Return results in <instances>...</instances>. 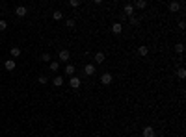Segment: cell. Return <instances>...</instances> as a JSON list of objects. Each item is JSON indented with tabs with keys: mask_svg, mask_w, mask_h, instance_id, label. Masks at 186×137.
<instances>
[{
	"mask_svg": "<svg viewBox=\"0 0 186 137\" xmlns=\"http://www.w3.org/2000/svg\"><path fill=\"white\" fill-rule=\"evenodd\" d=\"M58 59H60V63H65V65H67L69 63V59H71V52L69 50H60V54H58Z\"/></svg>",
	"mask_w": 186,
	"mask_h": 137,
	"instance_id": "6da1fadb",
	"label": "cell"
},
{
	"mask_svg": "<svg viewBox=\"0 0 186 137\" xmlns=\"http://www.w3.org/2000/svg\"><path fill=\"white\" fill-rule=\"evenodd\" d=\"M112 82H114L112 72H102V74H101V83H102V85H110Z\"/></svg>",
	"mask_w": 186,
	"mask_h": 137,
	"instance_id": "7a4b0ae2",
	"label": "cell"
},
{
	"mask_svg": "<svg viewBox=\"0 0 186 137\" xmlns=\"http://www.w3.org/2000/svg\"><path fill=\"white\" fill-rule=\"evenodd\" d=\"M168 7H169V11H171V13H177L179 9H182V7H184V2H177V0H173V2H169V6H168Z\"/></svg>",
	"mask_w": 186,
	"mask_h": 137,
	"instance_id": "3957f363",
	"label": "cell"
},
{
	"mask_svg": "<svg viewBox=\"0 0 186 137\" xmlns=\"http://www.w3.org/2000/svg\"><path fill=\"white\" fill-rule=\"evenodd\" d=\"M80 85H82V80L78 76H71L69 78V87L71 89H80Z\"/></svg>",
	"mask_w": 186,
	"mask_h": 137,
	"instance_id": "277c9868",
	"label": "cell"
},
{
	"mask_svg": "<svg viewBox=\"0 0 186 137\" xmlns=\"http://www.w3.org/2000/svg\"><path fill=\"white\" fill-rule=\"evenodd\" d=\"M15 15L20 17V19L26 17V15H28V7H26V6H17V7H15Z\"/></svg>",
	"mask_w": 186,
	"mask_h": 137,
	"instance_id": "5b68a950",
	"label": "cell"
},
{
	"mask_svg": "<svg viewBox=\"0 0 186 137\" xmlns=\"http://www.w3.org/2000/svg\"><path fill=\"white\" fill-rule=\"evenodd\" d=\"M123 11H125V17H127V19L134 17V6H132V4H125V6H123Z\"/></svg>",
	"mask_w": 186,
	"mask_h": 137,
	"instance_id": "8992f818",
	"label": "cell"
},
{
	"mask_svg": "<svg viewBox=\"0 0 186 137\" xmlns=\"http://www.w3.org/2000/svg\"><path fill=\"white\" fill-rule=\"evenodd\" d=\"M84 74L86 76H93L95 74V65H93V63H86V65H84Z\"/></svg>",
	"mask_w": 186,
	"mask_h": 137,
	"instance_id": "52a82bcc",
	"label": "cell"
},
{
	"mask_svg": "<svg viewBox=\"0 0 186 137\" xmlns=\"http://www.w3.org/2000/svg\"><path fill=\"white\" fill-rule=\"evenodd\" d=\"M15 67H17V63H15V59H6V61H4V69H6V70H9V72H13V70H15Z\"/></svg>",
	"mask_w": 186,
	"mask_h": 137,
	"instance_id": "ba28073f",
	"label": "cell"
},
{
	"mask_svg": "<svg viewBox=\"0 0 186 137\" xmlns=\"http://www.w3.org/2000/svg\"><path fill=\"white\" fill-rule=\"evenodd\" d=\"M156 133H155V128L153 126H145L143 128V132H141V137H155Z\"/></svg>",
	"mask_w": 186,
	"mask_h": 137,
	"instance_id": "9c48e42d",
	"label": "cell"
},
{
	"mask_svg": "<svg viewBox=\"0 0 186 137\" xmlns=\"http://www.w3.org/2000/svg\"><path fill=\"white\" fill-rule=\"evenodd\" d=\"M121 31H123V24H121V22H114V24H112V34H114V35H119Z\"/></svg>",
	"mask_w": 186,
	"mask_h": 137,
	"instance_id": "30bf717a",
	"label": "cell"
},
{
	"mask_svg": "<svg viewBox=\"0 0 186 137\" xmlns=\"http://www.w3.org/2000/svg\"><path fill=\"white\" fill-rule=\"evenodd\" d=\"M93 59H95V63H97V65H101V63H104L106 56L102 54V52H95V56H93Z\"/></svg>",
	"mask_w": 186,
	"mask_h": 137,
	"instance_id": "8fae6325",
	"label": "cell"
},
{
	"mask_svg": "<svg viewBox=\"0 0 186 137\" xmlns=\"http://www.w3.org/2000/svg\"><path fill=\"white\" fill-rule=\"evenodd\" d=\"M52 85H54V87H61V85H63V76H60V74L54 76V78H52Z\"/></svg>",
	"mask_w": 186,
	"mask_h": 137,
	"instance_id": "7c38bea8",
	"label": "cell"
},
{
	"mask_svg": "<svg viewBox=\"0 0 186 137\" xmlns=\"http://www.w3.org/2000/svg\"><path fill=\"white\" fill-rule=\"evenodd\" d=\"M74 72H76L74 65H71V63H67V65H65V74H69V78H71V76H74Z\"/></svg>",
	"mask_w": 186,
	"mask_h": 137,
	"instance_id": "4fadbf2b",
	"label": "cell"
},
{
	"mask_svg": "<svg viewBox=\"0 0 186 137\" xmlns=\"http://www.w3.org/2000/svg\"><path fill=\"white\" fill-rule=\"evenodd\" d=\"M132 6H134V9H136V7H138V9H145V7H147V2H145V0H136Z\"/></svg>",
	"mask_w": 186,
	"mask_h": 137,
	"instance_id": "5bb4252c",
	"label": "cell"
},
{
	"mask_svg": "<svg viewBox=\"0 0 186 137\" xmlns=\"http://www.w3.org/2000/svg\"><path fill=\"white\" fill-rule=\"evenodd\" d=\"M175 74H177V78H179V80H184V78H186V69H184V67H179Z\"/></svg>",
	"mask_w": 186,
	"mask_h": 137,
	"instance_id": "9a60e30c",
	"label": "cell"
},
{
	"mask_svg": "<svg viewBox=\"0 0 186 137\" xmlns=\"http://www.w3.org/2000/svg\"><path fill=\"white\" fill-rule=\"evenodd\" d=\"M49 69H50L52 72H58V70H60V61H50V63H49Z\"/></svg>",
	"mask_w": 186,
	"mask_h": 137,
	"instance_id": "2e32d148",
	"label": "cell"
},
{
	"mask_svg": "<svg viewBox=\"0 0 186 137\" xmlns=\"http://www.w3.org/2000/svg\"><path fill=\"white\" fill-rule=\"evenodd\" d=\"M41 61H43V63H50V61H52V56L49 54V52H43V54H41Z\"/></svg>",
	"mask_w": 186,
	"mask_h": 137,
	"instance_id": "e0dca14e",
	"label": "cell"
},
{
	"mask_svg": "<svg viewBox=\"0 0 186 137\" xmlns=\"http://www.w3.org/2000/svg\"><path fill=\"white\" fill-rule=\"evenodd\" d=\"M9 54H11V58H19V56H20V48H19V46H11Z\"/></svg>",
	"mask_w": 186,
	"mask_h": 137,
	"instance_id": "ac0fdd59",
	"label": "cell"
},
{
	"mask_svg": "<svg viewBox=\"0 0 186 137\" xmlns=\"http://www.w3.org/2000/svg\"><path fill=\"white\" fill-rule=\"evenodd\" d=\"M138 54H140V56H143V58H145V56L149 54V48H147L145 45H141V46L138 48Z\"/></svg>",
	"mask_w": 186,
	"mask_h": 137,
	"instance_id": "d6986e66",
	"label": "cell"
},
{
	"mask_svg": "<svg viewBox=\"0 0 186 137\" xmlns=\"http://www.w3.org/2000/svg\"><path fill=\"white\" fill-rule=\"evenodd\" d=\"M65 26H67L69 30H73V28L76 26V20H74V19H67V20H65Z\"/></svg>",
	"mask_w": 186,
	"mask_h": 137,
	"instance_id": "ffe728a7",
	"label": "cell"
},
{
	"mask_svg": "<svg viewBox=\"0 0 186 137\" xmlns=\"http://www.w3.org/2000/svg\"><path fill=\"white\" fill-rule=\"evenodd\" d=\"M37 82L41 83V85H47V83H49V76H47V74H41V76L37 78Z\"/></svg>",
	"mask_w": 186,
	"mask_h": 137,
	"instance_id": "44dd1931",
	"label": "cell"
},
{
	"mask_svg": "<svg viewBox=\"0 0 186 137\" xmlns=\"http://www.w3.org/2000/svg\"><path fill=\"white\" fill-rule=\"evenodd\" d=\"M52 19H54V20H61V19H63V13L60 11V9H56V11L52 13Z\"/></svg>",
	"mask_w": 186,
	"mask_h": 137,
	"instance_id": "7402d4cb",
	"label": "cell"
},
{
	"mask_svg": "<svg viewBox=\"0 0 186 137\" xmlns=\"http://www.w3.org/2000/svg\"><path fill=\"white\" fill-rule=\"evenodd\" d=\"M175 52H177V54H182V52H184V45L177 43V45H175Z\"/></svg>",
	"mask_w": 186,
	"mask_h": 137,
	"instance_id": "603a6c76",
	"label": "cell"
},
{
	"mask_svg": "<svg viewBox=\"0 0 186 137\" xmlns=\"http://www.w3.org/2000/svg\"><path fill=\"white\" fill-rule=\"evenodd\" d=\"M128 20H130V24H132V26H138V24H140V17H136V15L130 17Z\"/></svg>",
	"mask_w": 186,
	"mask_h": 137,
	"instance_id": "cb8c5ba5",
	"label": "cell"
},
{
	"mask_svg": "<svg viewBox=\"0 0 186 137\" xmlns=\"http://www.w3.org/2000/svg\"><path fill=\"white\" fill-rule=\"evenodd\" d=\"M80 0H71V2H69V7H80Z\"/></svg>",
	"mask_w": 186,
	"mask_h": 137,
	"instance_id": "d4e9b609",
	"label": "cell"
},
{
	"mask_svg": "<svg viewBox=\"0 0 186 137\" xmlns=\"http://www.w3.org/2000/svg\"><path fill=\"white\" fill-rule=\"evenodd\" d=\"M6 28H8V22H6L4 19H0V31H4Z\"/></svg>",
	"mask_w": 186,
	"mask_h": 137,
	"instance_id": "484cf974",
	"label": "cell"
},
{
	"mask_svg": "<svg viewBox=\"0 0 186 137\" xmlns=\"http://www.w3.org/2000/svg\"><path fill=\"white\" fill-rule=\"evenodd\" d=\"M179 28H181V30H184V28H186V22H184V20H181V22H179Z\"/></svg>",
	"mask_w": 186,
	"mask_h": 137,
	"instance_id": "4316f807",
	"label": "cell"
}]
</instances>
